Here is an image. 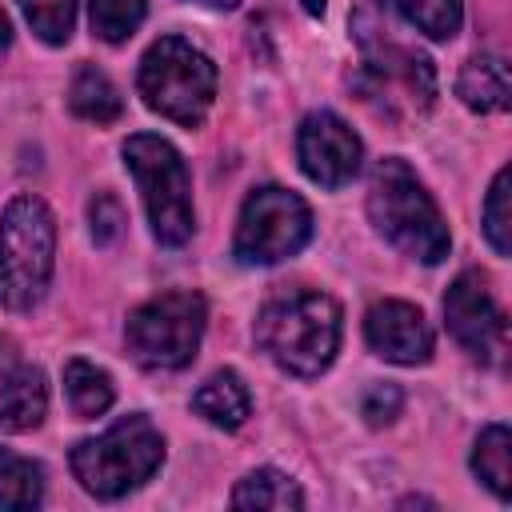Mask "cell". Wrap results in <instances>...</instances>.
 <instances>
[{
	"label": "cell",
	"instance_id": "cell-4",
	"mask_svg": "<svg viewBox=\"0 0 512 512\" xmlns=\"http://www.w3.org/2000/svg\"><path fill=\"white\" fill-rule=\"evenodd\" d=\"M56 264V220L44 200L16 196L0 216V296L12 312L44 300Z\"/></svg>",
	"mask_w": 512,
	"mask_h": 512
},
{
	"label": "cell",
	"instance_id": "cell-2",
	"mask_svg": "<svg viewBox=\"0 0 512 512\" xmlns=\"http://www.w3.org/2000/svg\"><path fill=\"white\" fill-rule=\"evenodd\" d=\"M368 216L388 244H396L404 256L420 264H440L452 248V236H448V224L436 200L428 196V188L416 180V172L400 156H388L372 168Z\"/></svg>",
	"mask_w": 512,
	"mask_h": 512
},
{
	"label": "cell",
	"instance_id": "cell-10",
	"mask_svg": "<svg viewBox=\"0 0 512 512\" xmlns=\"http://www.w3.org/2000/svg\"><path fill=\"white\" fill-rule=\"evenodd\" d=\"M444 320L452 340L480 364H496L508 348V320L492 300L488 276L480 268H468L452 280L444 296Z\"/></svg>",
	"mask_w": 512,
	"mask_h": 512
},
{
	"label": "cell",
	"instance_id": "cell-25",
	"mask_svg": "<svg viewBox=\"0 0 512 512\" xmlns=\"http://www.w3.org/2000/svg\"><path fill=\"white\" fill-rule=\"evenodd\" d=\"M88 228H92L96 244H112L124 232V208H120V200L112 192H96L88 200Z\"/></svg>",
	"mask_w": 512,
	"mask_h": 512
},
{
	"label": "cell",
	"instance_id": "cell-9",
	"mask_svg": "<svg viewBox=\"0 0 512 512\" xmlns=\"http://www.w3.org/2000/svg\"><path fill=\"white\" fill-rule=\"evenodd\" d=\"M356 36H360V48H364V76L372 84V96H388V92H400L396 100H404L408 108H428L432 96H436V72H432V60L420 52V48H408L392 36V24L388 16L376 12V4H368L360 16H356Z\"/></svg>",
	"mask_w": 512,
	"mask_h": 512
},
{
	"label": "cell",
	"instance_id": "cell-7",
	"mask_svg": "<svg viewBox=\"0 0 512 512\" xmlns=\"http://www.w3.org/2000/svg\"><path fill=\"white\" fill-rule=\"evenodd\" d=\"M208 324V304L200 292L176 288V292H160L152 300H144L124 328L128 352L140 368L148 372H180L184 364H192L200 336Z\"/></svg>",
	"mask_w": 512,
	"mask_h": 512
},
{
	"label": "cell",
	"instance_id": "cell-18",
	"mask_svg": "<svg viewBox=\"0 0 512 512\" xmlns=\"http://www.w3.org/2000/svg\"><path fill=\"white\" fill-rule=\"evenodd\" d=\"M64 392H68V404L80 420H92L100 412L112 408L116 400V388H112V376L88 360H68L64 364Z\"/></svg>",
	"mask_w": 512,
	"mask_h": 512
},
{
	"label": "cell",
	"instance_id": "cell-20",
	"mask_svg": "<svg viewBox=\"0 0 512 512\" xmlns=\"http://www.w3.org/2000/svg\"><path fill=\"white\" fill-rule=\"evenodd\" d=\"M508 452H512V436H508L504 424H488V428L476 436V448H472V472H476L500 500H508V488H512Z\"/></svg>",
	"mask_w": 512,
	"mask_h": 512
},
{
	"label": "cell",
	"instance_id": "cell-8",
	"mask_svg": "<svg viewBox=\"0 0 512 512\" xmlns=\"http://www.w3.org/2000/svg\"><path fill=\"white\" fill-rule=\"evenodd\" d=\"M312 240V212L308 204L276 184H264L248 192L240 220H236V240L232 256L240 264H276L296 256Z\"/></svg>",
	"mask_w": 512,
	"mask_h": 512
},
{
	"label": "cell",
	"instance_id": "cell-3",
	"mask_svg": "<svg viewBox=\"0 0 512 512\" xmlns=\"http://www.w3.org/2000/svg\"><path fill=\"white\" fill-rule=\"evenodd\" d=\"M68 460H72V476L88 496L120 500L156 476V468L164 464V436L144 412H132L120 416L100 436L80 440Z\"/></svg>",
	"mask_w": 512,
	"mask_h": 512
},
{
	"label": "cell",
	"instance_id": "cell-1",
	"mask_svg": "<svg viewBox=\"0 0 512 512\" xmlns=\"http://www.w3.org/2000/svg\"><path fill=\"white\" fill-rule=\"evenodd\" d=\"M256 340L276 368L292 376H320L340 348V304L316 288H284L264 300Z\"/></svg>",
	"mask_w": 512,
	"mask_h": 512
},
{
	"label": "cell",
	"instance_id": "cell-27",
	"mask_svg": "<svg viewBox=\"0 0 512 512\" xmlns=\"http://www.w3.org/2000/svg\"><path fill=\"white\" fill-rule=\"evenodd\" d=\"M8 44H12V24H8V12L0 8V56L8 52Z\"/></svg>",
	"mask_w": 512,
	"mask_h": 512
},
{
	"label": "cell",
	"instance_id": "cell-22",
	"mask_svg": "<svg viewBox=\"0 0 512 512\" xmlns=\"http://www.w3.org/2000/svg\"><path fill=\"white\" fill-rule=\"evenodd\" d=\"M144 0H92V32L108 44H124L144 24Z\"/></svg>",
	"mask_w": 512,
	"mask_h": 512
},
{
	"label": "cell",
	"instance_id": "cell-17",
	"mask_svg": "<svg viewBox=\"0 0 512 512\" xmlns=\"http://www.w3.org/2000/svg\"><path fill=\"white\" fill-rule=\"evenodd\" d=\"M232 508H304V492L288 472L256 468L232 488Z\"/></svg>",
	"mask_w": 512,
	"mask_h": 512
},
{
	"label": "cell",
	"instance_id": "cell-28",
	"mask_svg": "<svg viewBox=\"0 0 512 512\" xmlns=\"http://www.w3.org/2000/svg\"><path fill=\"white\" fill-rule=\"evenodd\" d=\"M196 4H204V8H236L240 0H196Z\"/></svg>",
	"mask_w": 512,
	"mask_h": 512
},
{
	"label": "cell",
	"instance_id": "cell-14",
	"mask_svg": "<svg viewBox=\"0 0 512 512\" xmlns=\"http://www.w3.org/2000/svg\"><path fill=\"white\" fill-rule=\"evenodd\" d=\"M456 96H460L472 112H480V116L504 112V108H508V96H512L504 56H488V52H484V56H472V60L460 68V76H456Z\"/></svg>",
	"mask_w": 512,
	"mask_h": 512
},
{
	"label": "cell",
	"instance_id": "cell-19",
	"mask_svg": "<svg viewBox=\"0 0 512 512\" xmlns=\"http://www.w3.org/2000/svg\"><path fill=\"white\" fill-rule=\"evenodd\" d=\"M44 500V468L28 456L0 448V508H36Z\"/></svg>",
	"mask_w": 512,
	"mask_h": 512
},
{
	"label": "cell",
	"instance_id": "cell-16",
	"mask_svg": "<svg viewBox=\"0 0 512 512\" xmlns=\"http://www.w3.org/2000/svg\"><path fill=\"white\" fill-rule=\"evenodd\" d=\"M68 108H72L80 120L112 124V120L124 112V100H120V88H116L96 64H80L76 76H72V88H68Z\"/></svg>",
	"mask_w": 512,
	"mask_h": 512
},
{
	"label": "cell",
	"instance_id": "cell-5",
	"mask_svg": "<svg viewBox=\"0 0 512 512\" xmlns=\"http://www.w3.org/2000/svg\"><path fill=\"white\" fill-rule=\"evenodd\" d=\"M136 88L152 112L180 128H196L216 96V64L184 36H160L136 72Z\"/></svg>",
	"mask_w": 512,
	"mask_h": 512
},
{
	"label": "cell",
	"instance_id": "cell-15",
	"mask_svg": "<svg viewBox=\"0 0 512 512\" xmlns=\"http://www.w3.org/2000/svg\"><path fill=\"white\" fill-rule=\"evenodd\" d=\"M192 408H196L208 424H216V428L232 432V428H240V424L252 416V396H248L244 380H240L232 368H224V372L208 376V380L196 388Z\"/></svg>",
	"mask_w": 512,
	"mask_h": 512
},
{
	"label": "cell",
	"instance_id": "cell-11",
	"mask_svg": "<svg viewBox=\"0 0 512 512\" xmlns=\"http://www.w3.org/2000/svg\"><path fill=\"white\" fill-rule=\"evenodd\" d=\"M296 156H300V168H304V176L312 184H320V188H344L360 172L364 148H360V136L336 112L320 108V112H308L300 120Z\"/></svg>",
	"mask_w": 512,
	"mask_h": 512
},
{
	"label": "cell",
	"instance_id": "cell-13",
	"mask_svg": "<svg viewBox=\"0 0 512 512\" xmlns=\"http://www.w3.org/2000/svg\"><path fill=\"white\" fill-rule=\"evenodd\" d=\"M48 412L44 372L32 364H16L0 376V432H32Z\"/></svg>",
	"mask_w": 512,
	"mask_h": 512
},
{
	"label": "cell",
	"instance_id": "cell-23",
	"mask_svg": "<svg viewBox=\"0 0 512 512\" xmlns=\"http://www.w3.org/2000/svg\"><path fill=\"white\" fill-rule=\"evenodd\" d=\"M44 44H64L76 24V0H16Z\"/></svg>",
	"mask_w": 512,
	"mask_h": 512
},
{
	"label": "cell",
	"instance_id": "cell-21",
	"mask_svg": "<svg viewBox=\"0 0 512 512\" xmlns=\"http://www.w3.org/2000/svg\"><path fill=\"white\" fill-rule=\"evenodd\" d=\"M400 16L432 40H452L464 20V0H396Z\"/></svg>",
	"mask_w": 512,
	"mask_h": 512
},
{
	"label": "cell",
	"instance_id": "cell-26",
	"mask_svg": "<svg viewBox=\"0 0 512 512\" xmlns=\"http://www.w3.org/2000/svg\"><path fill=\"white\" fill-rule=\"evenodd\" d=\"M400 404H404V396H400V388H396V384H372V388L364 392L360 412L368 416V424H372V428H380V424H388V420H396V416H400Z\"/></svg>",
	"mask_w": 512,
	"mask_h": 512
},
{
	"label": "cell",
	"instance_id": "cell-6",
	"mask_svg": "<svg viewBox=\"0 0 512 512\" xmlns=\"http://www.w3.org/2000/svg\"><path fill=\"white\" fill-rule=\"evenodd\" d=\"M124 164L136 176V188L144 196L152 236L168 248H180L196 228L192 184H188L184 156L164 136L136 132V136L124 140Z\"/></svg>",
	"mask_w": 512,
	"mask_h": 512
},
{
	"label": "cell",
	"instance_id": "cell-12",
	"mask_svg": "<svg viewBox=\"0 0 512 512\" xmlns=\"http://www.w3.org/2000/svg\"><path fill=\"white\" fill-rule=\"evenodd\" d=\"M364 336L376 356L388 364H428L432 356V328L424 312L408 300H380L364 316Z\"/></svg>",
	"mask_w": 512,
	"mask_h": 512
},
{
	"label": "cell",
	"instance_id": "cell-24",
	"mask_svg": "<svg viewBox=\"0 0 512 512\" xmlns=\"http://www.w3.org/2000/svg\"><path fill=\"white\" fill-rule=\"evenodd\" d=\"M512 216H508V168L496 172L492 188H488V200H484V236L488 244L496 248V256H508L512 252Z\"/></svg>",
	"mask_w": 512,
	"mask_h": 512
}]
</instances>
